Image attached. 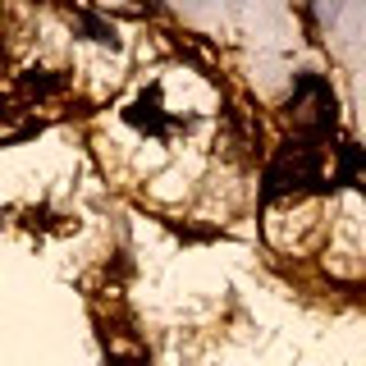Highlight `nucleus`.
Masks as SVG:
<instances>
[{
    "label": "nucleus",
    "mask_w": 366,
    "mask_h": 366,
    "mask_svg": "<svg viewBox=\"0 0 366 366\" xmlns=\"http://www.w3.org/2000/svg\"><path fill=\"white\" fill-rule=\"evenodd\" d=\"M124 119H129L133 129H142V133H156V137H165V133H169V124H174V119H169L165 110H160V97H156V92H147V97H137L133 106L124 110Z\"/></svg>",
    "instance_id": "1"
},
{
    "label": "nucleus",
    "mask_w": 366,
    "mask_h": 366,
    "mask_svg": "<svg viewBox=\"0 0 366 366\" xmlns=\"http://www.w3.org/2000/svg\"><path fill=\"white\" fill-rule=\"evenodd\" d=\"M64 83H69V78H64V74H55V69H28V74L19 78V92H23V97L46 101V97H60Z\"/></svg>",
    "instance_id": "2"
}]
</instances>
